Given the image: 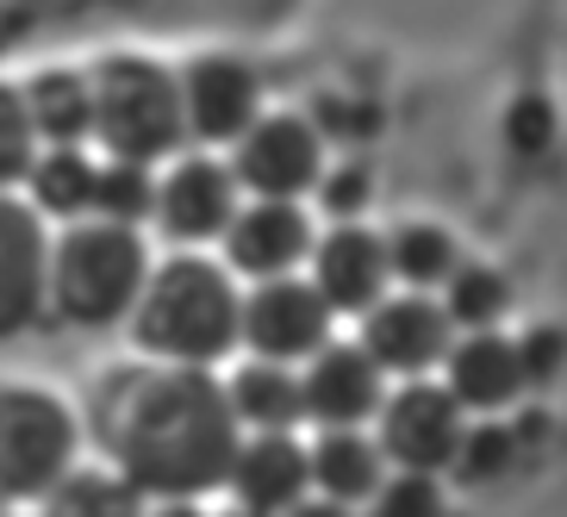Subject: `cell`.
Listing matches in <instances>:
<instances>
[{"label":"cell","mask_w":567,"mask_h":517,"mask_svg":"<svg viewBox=\"0 0 567 517\" xmlns=\"http://www.w3.org/2000/svg\"><path fill=\"white\" fill-rule=\"evenodd\" d=\"M450 312L431 293H386L362 312V350L381 374H405V381L450 355Z\"/></svg>","instance_id":"cell-12"},{"label":"cell","mask_w":567,"mask_h":517,"mask_svg":"<svg viewBox=\"0 0 567 517\" xmlns=\"http://www.w3.org/2000/svg\"><path fill=\"white\" fill-rule=\"evenodd\" d=\"M87 101H94V132H87V144L101 156H113V163L156 168L175 151H187L175 69L118 51V56L87 69Z\"/></svg>","instance_id":"cell-4"},{"label":"cell","mask_w":567,"mask_h":517,"mask_svg":"<svg viewBox=\"0 0 567 517\" xmlns=\"http://www.w3.org/2000/svg\"><path fill=\"white\" fill-rule=\"evenodd\" d=\"M94 168L101 156H87V144H56V151H38L32 175H25V206H32L44 225H69V218H87L94 200Z\"/></svg>","instance_id":"cell-20"},{"label":"cell","mask_w":567,"mask_h":517,"mask_svg":"<svg viewBox=\"0 0 567 517\" xmlns=\"http://www.w3.org/2000/svg\"><path fill=\"white\" fill-rule=\"evenodd\" d=\"M144 275H151V244L137 225L69 218L51 231V256H44V312L69 324H118Z\"/></svg>","instance_id":"cell-3"},{"label":"cell","mask_w":567,"mask_h":517,"mask_svg":"<svg viewBox=\"0 0 567 517\" xmlns=\"http://www.w3.org/2000/svg\"><path fill=\"white\" fill-rule=\"evenodd\" d=\"M300 400L318 431H362V417H374L386 400V374L362 343H324L300 368Z\"/></svg>","instance_id":"cell-13"},{"label":"cell","mask_w":567,"mask_h":517,"mask_svg":"<svg viewBox=\"0 0 567 517\" xmlns=\"http://www.w3.org/2000/svg\"><path fill=\"white\" fill-rule=\"evenodd\" d=\"M237 318H244V287L231 268L206 250H175L151 262L125 324L137 355L151 362L213 368L237 350Z\"/></svg>","instance_id":"cell-2"},{"label":"cell","mask_w":567,"mask_h":517,"mask_svg":"<svg viewBox=\"0 0 567 517\" xmlns=\"http://www.w3.org/2000/svg\"><path fill=\"white\" fill-rule=\"evenodd\" d=\"M312 218L300 200H244L218 237V262L244 281H275L312 256Z\"/></svg>","instance_id":"cell-10"},{"label":"cell","mask_w":567,"mask_h":517,"mask_svg":"<svg viewBox=\"0 0 567 517\" xmlns=\"http://www.w3.org/2000/svg\"><path fill=\"white\" fill-rule=\"evenodd\" d=\"M225 163L244 200H306L324 175V137L300 113H256Z\"/></svg>","instance_id":"cell-6"},{"label":"cell","mask_w":567,"mask_h":517,"mask_svg":"<svg viewBox=\"0 0 567 517\" xmlns=\"http://www.w3.org/2000/svg\"><path fill=\"white\" fill-rule=\"evenodd\" d=\"M318 200H324V213L337 218V225H355V213L368 206V168H324L318 175V187H312Z\"/></svg>","instance_id":"cell-25"},{"label":"cell","mask_w":567,"mask_h":517,"mask_svg":"<svg viewBox=\"0 0 567 517\" xmlns=\"http://www.w3.org/2000/svg\"><path fill=\"white\" fill-rule=\"evenodd\" d=\"M175 94H182V132L194 151H231L262 113V82L244 56L206 51L175 69Z\"/></svg>","instance_id":"cell-9"},{"label":"cell","mask_w":567,"mask_h":517,"mask_svg":"<svg viewBox=\"0 0 567 517\" xmlns=\"http://www.w3.org/2000/svg\"><path fill=\"white\" fill-rule=\"evenodd\" d=\"M281 517H350V505H331V499H312V493H306V499Z\"/></svg>","instance_id":"cell-26"},{"label":"cell","mask_w":567,"mask_h":517,"mask_svg":"<svg viewBox=\"0 0 567 517\" xmlns=\"http://www.w3.org/2000/svg\"><path fill=\"white\" fill-rule=\"evenodd\" d=\"M156 206V175L144 163H113L101 156L94 168V200H87V218H113V225H144Z\"/></svg>","instance_id":"cell-23"},{"label":"cell","mask_w":567,"mask_h":517,"mask_svg":"<svg viewBox=\"0 0 567 517\" xmlns=\"http://www.w3.org/2000/svg\"><path fill=\"white\" fill-rule=\"evenodd\" d=\"M462 405H455L450 386H431V381H405L400 393L381 400V455L400 462L405 474H424V467H443L455 449H462Z\"/></svg>","instance_id":"cell-11"},{"label":"cell","mask_w":567,"mask_h":517,"mask_svg":"<svg viewBox=\"0 0 567 517\" xmlns=\"http://www.w3.org/2000/svg\"><path fill=\"white\" fill-rule=\"evenodd\" d=\"M75 449H82V424L56 393L25 381L0 386V499L38 505L75 467Z\"/></svg>","instance_id":"cell-5"},{"label":"cell","mask_w":567,"mask_h":517,"mask_svg":"<svg viewBox=\"0 0 567 517\" xmlns=\"http://www.w3.org/2000/svg\"><path fill=\"white\" fill-rule=\"evenodd\" d=\"M144 505L151 499L125 474L94 462V467H69L63 480L38 499V517H144Z\"/></svg>","instance_id":"cell-21"},{"label":"cell","mask_w":567,"mask_h":517,"mask_svg":"<svg viewBox=\"0 0 567 517\" xmlns=\"http://www.w3.org/2000/svg\"><path fill=\"white\" fill-rule=\"evenodd\" d=\"M0 517H7V499H0Z\"/></svg>","instance_id":"cell-28"},{"label":"cell","mask_w":567,"mask_h":517,"mask_svg":"<svg viewBox=\"0 0 567 517\" xmlns=\"http://www.w3.org/2000/svg\"><path fill=\"white\" fill-rule=\"evenodd\" d=\"M386 268H393V281H405V293H431V287H443L455 275V244L443 225H424V218H412V225H400V231L386 237Z\"/></svg>","instance_id":"cell-22"},{"label":"cell","mask_w":567,"mask_h":517,"mask_svg":"<svg viewBox=\"0 0 567 517\" xmlns=\"http://www.w3.org/2000/svg\"><path fill=\"white\" fill-rule=\"evenodd\" d=\"M312 275L306 281L324 293L331 312H368L374 300H386V237H374L368 225H331L324 237H312Z\"/></svg>","instance_id":"cell-15"},{"label":"cell","mask_w":567,"mask_h":517,"mask_svg":"<svg viewBox=\"0 0 567 517\" xmlns=\"http://www.w3.org/2000/svg\"><path fill=\"white\" fill-rule=\"evenodd\" d=\"M87 443L144 499H200L225 486L244 431L213 368L137 355L87 386Z\"/></svg>","instance_id":"cell-1"},{"label":"cell","mask_w":567,"mask_h":517,"mask_svg":"<svg viewBox=\"0 0 567 517\" xmlns=\"http://www.w3.org/2000/svg\"><path fill=\"white\" fill-rule=\"evenodd\" d=\"M231 486L237 511L250 517H281L312 493V467H306V443L293 431H250L231 455Z\"/></svg>","instance_id":"cell-14"},{"label":"cell","mask_w":567,"mask_h":517,"mask_svg":"<svg viewBox=\"0 0 567 517\" xmlns=\"http://www.w3.org/2000/svg\"><path fill=\"white\" fill-rule=\"evenodd\" d=\"M244 206V194H237L231 182V163L213 151H175L168 156V168L156 175V231L175 244V250H206V244H218L225 237V225H231V213Z\"/></svg>","instance_id":"cell-7"},{"label":"cell","mask_w":567,"mask_h":517,"mask_svg":"<svg viewBox=\"0 0 567 517\" xmlns=\"http://www.w3.org/2000/svg\"><path fill=\"white\" fill-rule=\"evenodd\" d=\"M19 106L32 118V132L44 151L56 144H87L94 132V101H87V69H38L19 87Z\"/></svg>","instance_id":"cell-19"},{"label":"cell","mask_w":567,"mask_h":517,"mask_svg":"<svg viewBox=\"0 0 567 517\" xmlns=\"http://www.w3.org/2000/svg\"><path fill=\"white\" fill-rule=\"evenodd\" d=\"M331 306L306 275H275V281L244 287V318H237V343L262 362H306L331 343Z\"/></svg>","instance_id":"cell-8"},{"label":"cell","mask_w":567,"mask_h":517,"mask_svg":"<svg viewBox=\"0 0 567 517\" xmlns=\"http://www.w3.org/2000/svg\"><path fill=\"white\" fill-rule=\"evenodd\" d=\"M44 256L51 225L19 194H0V337L25 331L44 312Z\"/></svg>","instance_id":"cell-16"},{"label":"cell","mask_w":567,"mask_h":517,"mask_svg":"<svg viewBox=\"0 0 567 517\" xmlns=\"http://www.w3.org/2000/svg\"><path fill=\"white\" fill-rule=\"evenodd\" d=\"M7 517H13V511H7Z\"/></svg>","instance_id":"cell-29"},{"label":"cell","mask_w":567,"mask_h":517,"mask_svg":"<svg viewBox=\"0 0 567 517\" xmlns=\"http://www.w3.org/2000/svg\"><path fill=\"white\" fill-rule=\"evenodd\" d=\"M225 386V405H231L237 431H293V424H306V400H300V368L287 362H262V355H250V362L237 368Z\"/></svg>","instance_id":"cell-17"},{"label":"cell","mask_w":567,"mask_h":517,"mask_svg":"<svg viewBox=\"0 0 567 517\" xmlns=\"http://www.w3.org/2000/svg\"><path fill=\"white\" fill-rule=\"evenodd\" d=\"M144 517H206V511H200V499H156V505H144Z\"/></svg>","instance_id":"cell-27"},{"label":"cell","mask_w":567,"mask_h":517,"mask_svg":"<svg viewBox=\"0 0 567 517\" xmlns=\"http://www.w3.org/2000/svg\"><path fill=\"white\" fill-rule=\"evenodd\" d=\"M38 132L32 118H25V106H19V87H0V194H13V187H25V175H32L38 163Z\"/></svg>","instance_id":"cell-24"},{"label":"cell","mask_w":567,"mask_h":517,"mask_svg":"<svg viewBox=\"0 0 567 517\" xmlns=\"http://www.w3.org/2000/svg\"><path fill=\"white\" fill-rule=\"evenodd\" d=\"M306 467H312V493L331 505H355V499H374L381 493V443L362 431H318L312 449H306Z\"/></svg>","instance_id":"cell-18"}]
</instances>
